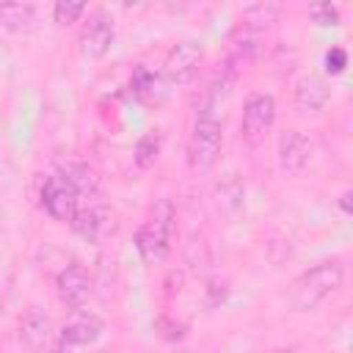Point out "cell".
Masks as SVG:
<instances>
[{
    "mask_svg": "<svg viewBox=\"0 0 353 353\" xmlns=\"http://www.w3.org/2000/svg\"><path fill=\"white\" fill-rule=\"evenodd\" d=\"M58 176H63L77 193H97L99 190V174L88 163H63Z\"/></svg>",
    "mask_w": 353,
    "mask_h": 353,
    "instance_id": "9a60e30c",
    "label": "cell"
},
{
    "mask_svg": "<svg viewBox=\"0 0 353 353\" xmlns=\"http://www.w3.org/2000/svg\"><path fill=\"white\" fill-rule=\"evenodd\" d=\"M201 44L196 41H179L165 55V77L171 83H190L201 66Z\"/></svg>",
    "mask_w": 353,
    "mask_h": 353,
    "instance_id": "9c48e42d",
    "label": "cell"
},
{
    "mask_svg": "<svg viewBox=\"0 0 353 353\" xmlns=\"http://www.w3.org/2000/svg\"><path fill=\"white\" fill-rule=\"evenodd\" d=\"M50 328H52L50 314H47L44 309H39V306H30V309L25 312L22 323H19V342H22L28 350L39 353V350H44V345H47V339H50Z\"/></svg>",
    "mask_w": 353,
    "mask_h": 353,
    "instance_id": "7c38bea8",
    "label": "cell"
},
{
    "mask_svg": "<svg viewBox=\"0 0 353 353\" xmlns=\"http://www.w3.org/2000/svg\"><path fill=\"white\" fill-rule=\"evenodd\" d=\"M0 25L11 33H30L36 28V6L33 3H3Z\"/></svg>",
    "mask_w": 353,
    "mask_h": 353,
    "instance_id": "5bb4252c",
    "label": "cell"
},
{
    "mask_svg": "<svg viewBox=\"0 0 353 353\" xmlns=\"http://www.w3.org/2000/svg\"><path fill=\"white\" fill-rule=\"evenodd\" d=\"M276 14H279V8L276 6H251L248 11H243V28L248 30V28H262V25H268V22H273L276 19Z\"/></svg>",
    "mask_w": 353,
    "mask_h": 353,
    "instance_id": "ffe728a7",
    "label": "cell"
},
{
    "mask_svg": "<svg viewBox=\"0 0 353 353\" xmlns=\"http://www.w3.org/2000/svg\"><path fill=\"white\" fill-rule=\"evenodd\" d=\"M345 66H347V52L342 47H331L325 52V72L328 74H342Z\"/></svg>",
    "mask_w": 353,
    "mask_h": 353,
    "instance_id": "7402d4cb",
    "label": "cell"
},
{
    "mask_svg": "<svg viewBox=\"0 0 353 353\" xmlns=\"http://www.w3.org/2000/svg\"><path fill=\"white\" fill-rule=\"evenodd\" d=\"M223 149V127L218 119L212 116H199L193 130H190V141H188V163L193 171L204 174L210 171Z\"/></svg>",
    "mask_w": 353,
    "mask_h": 353,
    "instance_id": "3957f363",
    "label": "cell"
},
{
    "mask_svg": "<svg viewBox=\"0 0 353 353\" xmlns=\"http://www.w3.org/2000/svg\"><path fill=\"white\" fill-rule=\"evenodd\" d=\"M243 199H245V188L243 182L237 179V174H226L218 185H215V201L221 210L226 212H234L243 207Z\"/></svg>",
    "mask_w": 353,
    "mask_h": 353,
    "instance_id": "2e32d148",
    "label": "cell"
},
{
    "mask_svg": "<svg viewBox=\"0 0 353 353\" xmlns=\"http://www.w3.org/2000/svg\"><path fill=\"white\" fill-rule=\"evenodd\" d=\"M102 328H105V323H102L94 312H83V309H77V312H72V317L63 323L61 336H58V347H55V350H58V353H72L74 347L91 345V342L99 339Z\"/></svg>",
    "mask_w": 353,
    "mask_h": 353,
    "instance_id": "8992f818",
    "label": "cell"
},
{
    "mask_svg": "<svg viewBox=\"0 0 353 353\" xmlns=\"http://www.w3.org/2000/svg\"><path fill=\"white\" fill-rule=\"evenodd\" d=\"M113 39H116L113 17L105 8H94L88 14V19L83 22V30H80V52H83V58L97 61V58L108 55V50L113 47Z\"/></svg>",
    "mask_w": 353,
    "mask_h": 353,
    "instance_id": "277c9868",
    "label": "cell"
},
{
    "mask_svg": "<svg viewBox=\"0 0 353 353\" xmlns=\"http://www.w3.org/2000/svg\"><path fill=\"white\" fill-rule=\"evenodd\" d=\"M345 281V270L336 259H328V262H320L309 270H303L292 287H290V303L295 312H312L317 309L331 292H336Z\"/></svg>",
    "mask_w": 353,
    "mask_h": 353,
    "instance_id": "6da1fadb",
    "label": "cell"
},
{
    "mask_svg": "<svg viewBox=\"0 0 353 353\" xmlns=\"http://www.w3.org/2000/svg\"><path fill=\"white\" fill-rule=\"evenodd\" d=\"M41 207H44V212H47L50 218L66 223V221H72L74 212H77V190H74L63 176L52 174V176H47L44 185H41Z\"/></svg>",
    "mask_w": 353,
    "mask_h": 353,
    "instance_id": "52a82bcc",
    "label": "cell"
},
{
    "mask_svg": "<svg viewBox=\"0 0 353 353\" xmlns=\"http://www.w3.org/2000/svg\"><path fill=\"white\" fill-rule=\"evenodd\" d=\"M350 199H353V196H350V190H345V193L339 196V207H342V212H347V215L353 212V204H350Z\"/></svg>",
    "mask_w": 353,
    "mask_h": 353,
    "instance_id": "603a6c76",
    "label": "cell"
},
{
    "mask_svg": "<svg viewBox=\"0 0 353 353\" xmlns=\"http://www.w3.org/2000/svg\"><path fill=\"white\" fill-rule=\"evenodd\" d=\"M312 160V143L298 130H284L279 135V168L287 176H298L306 171Z\"/></svg>",
    "mask_w": 353,
    "mask_h": 353,
    "instance_id": "ba28073f",
    "label": "cell"
},
{
    "mask_svg": "<svg viewBox=\"0 0 353 353\" xmlns=\"http://www.w3.org/2000/svg\"><path fill=\"white\" fill-rule=\"evenodd\" d=\"M157 157H160V135H157V132L141 135L138 143H135V152H132L135 165L146 171V168H152V165L157 163Z\"/></svg>",
    "mask_w": 353,
    "mask_h": 353,
    "instance_id": "e0dca14e",
    "label": "cell"
},
{
    "mask_svg": "<svg viewBox=\"0 0 353 353\" xmlns=\"http://www.w3.org/2000/svg\"><path fill=\"white\" fill-rule=\"evenodd\" d=\"M276 121V99L270 94H254L243 105V119H240V135L248 143H259L265 132Z\"/></svg>",
    "mask_w": 353,
    "mask_h": 353,
    "instance_id": "5b68a950",
    "label": "cell"
},
{
    "mask_svg": "<svg viewBox=\"0 0 353 353\" xmlns=\"http://www.w3.org/2000/svg\"><path fill=\"white\" fill-rule=\"evenodd\" d=\"M270 353H292V347H279V350H270Z\"/></svg>",
    "mask_w": 353,
    "mask_h": 353,
    "instance_id": "cb8c5ba5",
    "label": "cell"
},
{
    "mask_svg": "<svg viewBox=\"0 0 353 353\" xmlns=\"http://www.w3.org/2000/svg\"><path fill=\"white\" fill-rule=\"evenodd\" d=\"M130 88H132L135 99H141V102H146V105H157V102H163V99L168 97V83H165V77L152 74V72L143 69V66L135 69V74H132V80H130Z\"/></svg>",
    "mask_w": 353,
    "mask_h": 353,
    "instance_id": "4fadbf2b",
    "label": "cell"
},
{
    "mask_svg": "<svg viewBox=\"0 0 353 353\" xmlns=\"http://www.w3.org/2000/svg\"><path fill=\"white\" fill-rule=\"evenodd\" d=\"M309 17H312V22L320 25V28H334V25H339V8L331 6V3L309 6Z\"/></svg>",
    "mask_w": 353,
    "mask_h": 353,
    "instance_id": "44dd1931",
    "label": "cell"
},
{
    "mask_svg": "<svg viewBox=\"0 0 353 353\" xmlns=\"http://www.w3.org/2000/svg\"><path fill=\"white\" fill-rule=\"evenodd\" d=\"M72 223V229L80 234V237H85V240H94L97 237V232H99V212L97 210H91V207H85V210H77L74 212V218L69 221Z\"/></svg>",
    "mask_w": 353,
    "mask_h": 353,
    "instance_id": "ac0fdd59",
    "label": "cell"
},
{
    "mask_svg": "<svg viewBox=\"0 0 353 353\" xmlns=\"http://www.w3.org/2000/svg\"><path fill=\"white\" fill-rule=\"evenodd\" d=\"M55 290H58V298L66 306H80L91 295V276L80 262H69L55 276Z\"/></svg>",
    "mask_w": 353,
    "mask_h": 353,
    "instance_id": "30bf717a",
    "label": "cell"
},
{
    "mask_svg": "<svg viewBox=\"0 0 353 353\" xmlns=\"http://www.w3.org/2000/svg\"><path fill=\"white\" fill-rule=\"evenodd\" d=\"M174 218H176V210H174L171 199H160V201L152 207L146 223H143V226L138 229V234H135V245H138V251H141V256H143L146 262H160V259H165L168 245H171Z\"/></svg>",
    "mask_w": 353,
    "mask_h": 353,
    "instance_id": "7a4b0ae2",
    "label": "cell"
},
{
    "mask_svg": "<svg viewBox=\"0 0 353 353\" xmlns=\"http://www.w3.org/2000/svg\"><path fill=\"white\" fill-rule=\"evenodd\" d=\"M83 14H85V3H77V0H58L52 6V17H55L58 25H72Z\"/></svg>",
    "mask_w": 353,
    "mask_h": 353,
    "instance_id": "d6986e66",
    "label": "cell"
},
{
    "mask_svg": "<svg viewBox=\"0 0 353 353\" xmlns=\"http://www.w3.org/2000/svg\"><path fill=\"white\" fill-rule=\"evenodd\" d=\"M331 99V88L323 77L317 74H306L298 80L295 85V108L301 116H317Z\"/></svg>",
    "mask_w": 353,
    "mask_h": 353,
    "instance_id": "8fae6325",
    "label": "cell"
}]
</instances>
